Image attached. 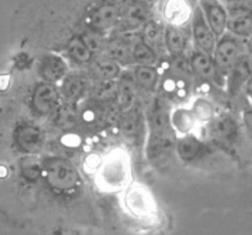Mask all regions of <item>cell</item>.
Here are the masks:
<instances>
[{
    "label": "cell",
    "mask_w": 252,
    "mask_h": 235,
    "mask_svg": "<svg viewBox=\"0 0 252 235\" xmlns=\"http://www.w3.org/2000/svg\"><path fill=\"white\" fill-rule=\"evenodd\" d=\"M42 170L46 176L47 184L57 191H71L80 182V175L76 168L64 158H48L43 162Z\"/></svg>",
    "instance_id": "obj_1"
},
{
    "label": "cell",
    "mask_w": 252,
    "mask_h": 235,
    "mask_svg": "<svg viewBox=\"0 0 252 235\" xmlns=\"http://www.w3.org/2000/svg\"><path fill=\"white\" fill-rule=\"evenodd\" d=\"M240 57V43L233 34H223L217 41L213 52L214 64L223 76H226Z\"/></svg>",
    "instance_id": "obj_2"
},
{
    "label": "cell",
    "mask_w": 252,
    "mask_h": 235,
    "mask_svg": "<svg viewBox=\"0 0 252 235\" xmlns=\"http://www.w3.org/2000/svg\"><path fill=\"white\" fill-rule=\"evenodd\" d=\"M226 29L234 37H249L252 34V7L250 2H229Z\"/></svg>",
    "instance_id": "obj_3"
},
{
    "label": "cell",
    "mask_w": 252,
    "mask_h": 235,
    "mask_svg": "<svg viewBox=\"0 0 252 235\" xmlns=\"http://www.w3.org/2000/svg\"><path fill=\"white\" fill-rule=\"evenodd\" d=\"M61 105V93L54 84L39 83L33 89L31 96V106L39 116L53 113Z\"/></svg>",
    "instance_id": "obj_4"
},
{
    "label": "cell",
    "mask_w": 252,
    "mask_h": 235,
    "mask_svg": "<svg viewBox=\"0 0 252 235\" xmlns=\"http://www.w3.org/2000/svg\"><path fill=\"white\" fill-rule=\"evenodd\" d=\"M191 32L192 38L197 47V51H201L208 56H213L216 48L217 37L209 29L201 7L197 6L191 16Z\"/></svg>",
    "instance_id": "obj_5"
},
{
    "label": "cell",
    "mask_w": 252,
    "mask_h": 235,
    "mask_svg": "<svg viewBox=\"0 0 252 235\" xmlns=\"http://www.w3.org/2000/svg\"><path fill=\"white\" fill-rule=\"evenodd\" d=\"M189 64H191L193 74L198 78L206 81H211V83L217 84L219 86L224 84V76L217 69L212 56H208V54L196 49V51L192 52L191 57H189Z\"/></svg>",
    "instance_id": "obj_6"
},
{
    "label": "cell",
    "mask_w": 252,
    "mask_h": 235,
    "mask_svg": "<svg viewBox=\"0 0 252 235\" xmlns=\"http://www.w3.org/2000/svg\"><path fill=\"white\" fill-rule=\"evenodd\" d=\"M202 12L204 15L209 29L217 38H220L224 34L228 22V12L225 7L218 1H201L199 2Z\"/></svg>",
    "instance_id": "obj_7"
},
{
    "label": "cell",
    "mask_w": 252,
    "mask_h": 235,
    "mask_svg": "<svg viewBox=\"0 0 252 235\" xmlns=\"http://www.w3.org/2000/svg\"><path fill=\"white\" fill-rule=\"evenodd\" d=\"M15 142L22 152L33 154L42 148L43 134L37 126L25 123L19 126L15 131Z\"/></svg>",
    "instance_id": "obj_8"
},
{
    "label": "cell",
    "mask_w": 252,
    "mask_h": 235,
    "mask_svg": "<svg viewBox=\"0 0 252 235\" xmlns=\"http://www.w3.org/2000/svg\"><path fill=\"white\" fill-rule=\"evenodd\" d=\"M121 19V9L113 2H105L93 11L90 17L91 29L102 34V31L110 30Z\"/></svg>",
    "instance_id": "obj_9"
},
{
    "label": "cell",
    "mask_w": 252,
    "mask_h": 235,
    "mask_svg": "<svg viewBox=\"0 0 252 235\" xmlns=\"http://www.w3.org/2000/svg\"><path fill=\"white\" fill-rule=\"evenodd\" d=\"M68 74V64L58 54H47L39 64V75L44 83L56 84Z\"/></svg>",
    "instance_id": "obj_10"
},
{
    "label": "cell",
    "mask_w": 252,
    "mask_h": 235,
    "mask_svg": "<svg viewBox=\"0 0 252 235\" xmlns=\"http://www.w3.org/2000/svg\"><path fill=\"white\" fill-rule=\"evenodd\" d=\"M252 76V56L243 54L238 58L228 74V89L231 95H235L241 86L248 83Z\"/></svg>",
    "instance_id": "obj_11"
},
{
    "label": "cell",
    "mask_w": 252,
    "mask_h": 235,
    "mask_svg": "<svg viewBox=\"0 0 252 235\" xmlns=\"http://www.w3.org/2000/svg\"><path fill=\"white\" fill-rule=\"evenodd\" d=\"M137 85L132 73H121L120 80L117 81V95L116 102L120 106L122 112L134 107L137 100Z\"/></svg>",
    "instance_id": "obj_12"
},
{
    "label": "cell",
    "mask_w": 252,
    "mask_h": 235,
    "mask_svg": "<svg viewBox=\"0 0 252 235\" xmlns=\"http://www.w3.org/2000/svg\"><path fill=\"white\" fill-rule=\"evenodd\" d=\"M148 127H149V137L172 133L170 116L161 103L155 102L148 112Z\"/></svg>",
    "instance_id": "obj_13"
},
{
    "label": "cell",
    "mask_w": 252,
    "mask_h": 235,
    "mask_svg": "<svg viewBox=\"0 0 252 235\" xmlns=\"http://www.w3.org/2000/svg\"><path fill=\"white\" fill-rule=\"evenodd\" d=\"M127 42L129 44L133 63L145 67H154L157 64L158 53L149 44L143 41L140 34L132 36L129 39H127Z\"/></svg>",
    "instance_id": "obj_14"
},
{
    "label": "cell",
    "mask_w": 252,
    "mask_h": 235,
    "mask_svg": "<svg viewBox=\"0 0 252 235\" xmlns=\"http://www.w3.org/2000/svg\"><path fill=\"white\" fill-rule=\"evenodd\" d=\"M61 98L65 102L76 103L86 93V80L83 75L78 73L66 74L65 78L62 80Z\"/></svg>",
    "instance_id": "obj_15"
},
{
    "label": "cell",
    "mask_w": 252,
    "mask_h": 235,
    "mask_svg": "<svg viewBox=\"0 0 252 235\" xmlns=\"http://www.w3.org/2000/svg\"><path fill=\"white\" fill-rule=\"evenodd\" d=\"M105 49L106 57L117 63L120 67H128L133 64L127 39L121 38V37H113V38L106 41Z\"/></svg>",
    "instance_id": "obj_16"
},
{
    "label": "cell",
    "mask_w": 252,
    "mask_h": 235,
    "mask_svg": "<svg viewBox=\"0 0 252 235\" xmlns=\"http://www.w3.org/2000/svg\"><path fill=\"white\" fill-rule=\"evenodd\" d=\"M187 34L181 30V27L166 25L164 31V44L169 52L170 57L182 56L187 46Z\"/></svg>",
    "instance_id": "obj_17"
},
{
    "label": "cell",
    "mask_w": 252,
    "mask_h": 235,
    "mask_svg": "<svg viewBox=\"0 0 252 235\" xmlns=\"http://www.w3.org/2000/svg\"><path fill=\"white\" fill-rule=\"evenodd\" d=\"M121 17L129 29L143 27L149 21V9L143 2H130L125 10H121Z\"/></svg>",
    "instance_id": "obj_18"
},
{
    "label": "cell",
    "mask_w": 252,
    "mask_h": 235,
    "mask_svg": "<svg viewBox=\"0 0 252 235\" xmlns=\"http://www.w3.org/2000/svg\"><path fill=\"white\" fill-rule=\"evenodd\" d=\"M132 74L137 88L142 89V90L147 91V93L154 91L160 80L159 71H158L155 67L137 66Z\"/></svg>",
    "instance_id": "obj_19"
},
{
    "label": "cell",
    "mask_w": 252,
    "mask_h": 235,
    "mask_svg": "<svg viewBox=\"0 0 252 235\" xmlns=\"http://www.w3.org/2000/svg\"><path fill=\"white\" fill-rule=\"evenodd\" d=\"M164 31L165 27L157 20H149L142 27L140 37L147 44H149L155 52L157 49L165 47L164 44Z\"/></svg>",
    "instance_id": "obj_20"
},
{
    "label": "cell",
    "mask_w": 252,
    "mask_h": 235,
    "mask_svg": "<svg viewBox=\"0 0 252 235\" xmlns=\"http://www.w3.org/2000/svg\"><path fill=\"white\" fill-rule=\"evenodd\" d=\"M165 19L172 26L180 27L192 16V12L186 2L182 1H169L164 9Z\"/></svg>",
    "instance_id": "obj_21"
},
{
    "label": "cell",
    "mask_w": 252,
    "mask_h": 235,
    "mask_svg": "<svg viewBox=\"0 0 252 235\" xmlns=\"http://www.w3.org/2000/svg\"><path fill=\"white\" fill-rule=\"evenodd\" d=\"M53 113L54 123L61 128L73 127L75 123H78L79 118L81 117L76 103L64 102L63 105H59Z\"/></svg>",
    "instance_id": "obj_22"
},
{
    "label": "cell",
    "mask_w": 252,
    "mask_h": 235,
    "mask_svg": "<svg viewBox=\"0 0 252 235\" xmlns=\"http://www.w3.org/2000/svg\"><path fill=\"white\" fill-rule=\"evenodd\" d=\"M118 126L125 137L137 138L140 127H142V122H140V115L135 106L122 112Z\"/></svg>",
    "instance_id": "obj_23"
},
{
    "label": "cell",
    "mask_w": 252,
    "mask_h": 235,
    "mask_svg": "<svg viewBox=\"0 0 252 235\" xmlns=\"http://www.w3.org/2000/svg\"><path fill=\"white\" fill-rule=\"evenodd\" d=\"M94 74L101 83L106 81H116L121 75V67L107 57H103L96 61L94 67Z\"/></svg>",
    "instance_id": "obj_24"
},
{
    "label": "cell",
    "mask_w": 252,
    "mask_h": 235,
    "mask_svg": "<svg viewBox=\"0 0 252 235\" xmlns=\"http://www.w3.org/2000/svg\"><path fill=\"white\" fill-rule=\"evenodd\" d=\"M68 54L73 61L79 64H89L93 62L94 53L88 48L80 36H75L69 41Z\"/></svg>",
    "instance_id": "obj_25"
},
{
    "label": "cell",
    "mask_w": 252,
    "mask_h": 235,
    "mask_svg": "<svg viewBox=\"0 0 252 235\" xmlns=\"http://www.w3.org/2000/svg\"><path fill=\"white\" fill-rule=\"evenodd\" d=\"M238 132V127L233 118L228 116H221V117L214 120L212 125V134L220 140H228L235 137Z\"/></svg>",
    "instance_id": "obj_26"
},
{
    "label": "cell",
    "mask_w": 252,
    "mask_h": 235,
    "mask_svg": "<svg viewBox=\"0 0 252 235\" xmlns=\"http://www.w3.org/2000/svg\"><path fill=\"white\" fill-rule=\"evenodd\" d=\"M202 143L197 139L193 135H186V137L181 138L176 144V150L179 157L182 160H193L199 155L202 150Z\"/></svg>",
    "instance_id": "obj_27"
},
{
    "label": "cell",
    "mask_w": 252,
    "mask_h": 235,
    "mask_svg": "<svg viewBox=\"0 0 252 235\" xmlns=\"http://www.w3.org/2000/svg\"><path fill=\"white\" fill-rule=\"evenodd\" d=\"M170 121H171L172 127L181 133H189L196 123V118L192 111L185 110V108H176L172 112Z\"/></svg>",
    "instance_id": "obj_28"
},
{
    "label": "cell",
    "mask_w": 252,
    "mask_h": 235,
    "mask_svg": "<svg viewBox=\"0 0 252 235\" xmlns=\"http://www.w3.org/2000/svg\"><path fill=\"white\" fill-rule=\"evenodd\" d=\"M20 170H21L22 176L30 182L37 181L41 177L42 172H43L41 165L32 157H26L21 160V163H20Z\"/></svg>",
    "instance_id": "obj_29"
},
{
    "label": "cell",
    "mask_w": 252,
    "mask_h": 235,
    "mask_svg": "<svg viewBox=\"0 0 252 235\" xmlns=\"http://www.w3.org/2000/svg\"><path fill=\"white\" fill-rule=\"evenodd\" d=\"M80 38L83 39L84 43L88 46V48L90 49L94 54L98 53V52H101L102 49H105L106 41L103 39V36L101 32L95 31V30L93 29H89L88 31H85L81 34Z\"/></svg>",
    "instance_id": "obj_30"
},
{
    "label": "cell",
    "mask_w": 252,
    "mask_h": 235,
    "mask_svg": "<svg viewBox=\"0 0 252 235\" xmlns=\"http://www.w3.org/2000/svg\"><path fill=\"white\" fill-rule=\"evenodd\" d=\"M192 113H193L194 118L199 121H209L213 118L214 116V108L211 103L204 99H198L194 102L193 108H192Z\"/></svg>",
    "instance_id": "obj_31"
},
{
    "label": "cell",
    "mask_w": 252,
    "mask_h": 235,
    "mask_svg": "<svg viewBox=\"0 0 252 235\" xmlns=\"http://www.w3.org/2000/svg\"><path fill=\"white\" fill-rule=\"evenodd\" d=\"M245 122L248 127L252 131V111H249V112L245 113Z\"/></svg>",
    "instance_id": "obj_32"
},
{
    "label": "cell",
    "mask_w": 252,
    "mask_h": 235,
    "mask_svg": "<svg viewBox=\"0 0 252 235\" xmlns=\"http://www.w3.org/2000/svg\"><path fill=\"white\" fill-rule=\"evenodd\" d=\"M246 89H248V93L250 94V95H252V76L250 79H249L248 85H246Z\"/></svg>",
    "instance_id": "obj_33"
},
{
    "label": "cell",
    "mask_w": 252,
    "mask_h": 235,
    "mask_svg": "<svg viewBox=\"0 0 252 235\" xmlns=\"http://www.w3.org/2000/svg\"><path fill=\"white\" fill-rule=\"evenodd\" d=\"M249 47H250L251 52H252V37L250 38V41H249Z\"/></svg>",
    "instance_id": "obj_34"
}]
</instances>
